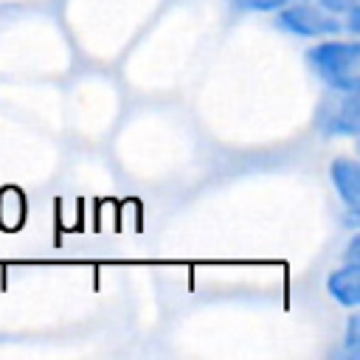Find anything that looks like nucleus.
<instances>
[{
  "label": "nucleus",
  "instance_id": "nucleus-1",
  "mask_svg": "<svg viewBox=\"0 0 360 360\" xmlns=\"http://www.w3.org/2000/svg\"><path fill=\"white\" fill-rule=\"evenodd\" d=\"M309 70L338 93L360 90V42L352 39H323L307 51Z\"/></svg>",
  "mask_w": 360,
  "mask_h": 360
},
{
  "label": "nucleus",
  "instance_id": "nucleus-2",
  "mask_svg": "<svg viewBox=\"0 0 360 360\" xmlns=\"http://www.w3.org/2000/svg\"><path fill=\"white\" fill-rule=\"evenodd\" d=\"M276 25L307 39H323V37H340L343 34V20L315 3H287L276 11Z\"/></svg>",
  "mask_w": 360,
  "mask_h": 360
},
{
  "label": "nucleus",
  "instance_id": "nucleus-3",
  "mask_svg": "<svg viewBox=\"0 0 360 360\" xmlns=\"http://www.w3.org/2000/svg\"><path fill=\"white\" fill-rule=\"evenodd\" d=\"M318 129L326 138H354L360 132V101L357 93H338L326 96L315 115Z\"/></svg>",
  "mask_w": 360,
  "mask_h": 360
},
{
  "label": "nucleus",
  "instance_id": "nucleus-4",
  "mask_svg": "<svg viewBox=\"0 0 360 360\" xmlns=\"http://www.w3.org/2000/svg\"><path fill=\"white\" fill-rule=\"evenodd\" d=\"M329 180L338 191V197L343 200L346 211H357L360 208V166L354 158H335L329 163Z\"/></svg>",
  "mask_w": 360,
  "mask_h": 360
},
{
  "label": "nucleus",
  "instance_id": "nucleus-5",
  "mask_svg": "<svg viewBox=\"0 0 360 360\" xmlns=\"http://www.w3.org/2000/svg\"><path fill=\"white\" fill-rule=\"evenodd\" d=\"M326 292L346 309L360 304V262H343L326 276Z\"/></svg>",
  "mask_w": 360,
  "mask_h": 360
},
{
  "label": "nucleus",
  "instance_id": "nucleus-6",
  "mask_svg": "<svg viewBox=\"0 0 360 360\" xmlns=\"http://www.w3.org/2000/svg\"><path fill=\"white\" fill-rule=\"evenodd\" d=\"M343 352L357 357L360 354V315L352 312L346 321V335H343Z\"/></svg>",
  "mask_w": 360,
  "mask_h": 360
},
{
  "label": "nucleus",
  "instance_id": "nucleus-7",
  "mask_svg": "<svg viewBox=\"0 0 360 360\" xmlns=\"http://www.w3.org/2000/svg\"><path fill=\"white\" fill-rule=\"evenodd\" d=\"M231 6L242 8V11H259V14H267V11H278L281 6H287L290 0H228Z\"/></svg>",
  "mask_w": 360,
  "mask_h": 360
},
{
  "label": "nucleus",
  "instance_id": "nucleus-8",
  "mask_svg": "<svg viewBox=\"0 0 360 360\" xmlns=\"http://www.w3.org/2000/svg\"><path fill=\"white\" fill-rule=\"evenodd\" d=\"M312 3L321 6V8H326V11H332V14H338V17H343L352 8H357V0H312Z\"/></svg>",
  "mask_w": 360,
  "mask_h": 360
},
{
  "label": "nucleus",
  "instance_id": "nucleus-9",
  "mask_svg": "<svg viewBox=\"0 0 360 360\" xmlns=\"http://www.w3.org/2000/svg\"><path fill=\"white\" fill-rule=\"evenodd\" d=\"M357 248H360V236H352V239H349V250H346V259H343V262H360V259H357Z\"/></svg>",
  "mask_w": 360,
  "mask_h": 360
}]
</instances>
